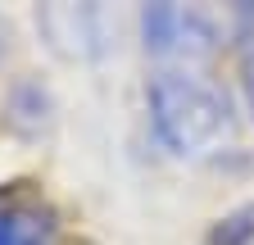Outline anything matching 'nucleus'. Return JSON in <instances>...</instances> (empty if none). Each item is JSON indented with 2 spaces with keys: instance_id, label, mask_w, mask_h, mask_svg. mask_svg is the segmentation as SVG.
Instances as JSON below:
<instances>
[{
  "instance_id": "obj_1",
  "label": "nucleus",
  "mask_w": 254,
  "mask_h": 245,
  "mask_svg": "<svg viewBox=\"0 0 254 245\" xmlns=\"http://www.w3.org/2000/svg\"><path fill=\"white\" fill-rule=\"evenodd\" d=\"M145 109L154 141L173 159H204L232 136V100L204 68H154L145 82Z\"/></svg>"
},
{
  "instance_id": "obj_2",
  "label": "nucleus",
  "mask_w": 254,
  "mask_h": 245,
  "mask_svg": "<svg viewBox=\"0 0 254 245\" xmlns=\"http://www.w3.org/2000/svg\"><path fill=\"white\" fill-rule=\"evenodd\" d=\"M141 41L159 68H204L218 50V23L195 5H150L141 9Z\"/></svg>"
},
{
  "instance_id": "obj_3",
  "label": "nucleus",
  "mask_w": 254,
  "mask_h": 245,
  "mask_svg": "<svg viewBox=\"0 0 254 245\" xmlns=\"http://www.w3.org/2000/svg\"><path fill=\"white\" fill-rule=\"evenodd\" d=\"M37 27L46 46L59 50L64 59H100L114 50V32H118V23L100 5H50L37 14Z\"/></svg>"
},
{
  "instance_id": "obj_4",
  "label": "nucleus",
  "mask_w": 254,
  "mask_h": 245,
  "mask_svg": "<svg viewBox=\"0 0 254 245\" xmlns=\"http://www.w3.org/2000/svg\"><path fill=\"white\" fill-rule=\"evenodd\" d=\"M0 245H59V223L41 204H0Z\"/></svg>"
},
{
  "instance_id": "obj_5",
  "label": "nucleus",
  "mask_w": 254,
  "mask_h": 245,
  "mask_svg": "<svg viewBox=\"0 0 254 245\" xmlns=\"http://www.w3.org/2000/svg\"><path fill=\"white\" fill-rule=\"evenodd\" d=\"M236 82H241V105L254 122V5L236 9Z\"/></svg>"
},
{
  "instance_id": "obj_6",
  "label": "nucleus",
  "mask_w": 254,
  "mask_h": 245,
  "mask_svg": "<svg viewBox=\"0 0 254 245\" xmlns=\"http://www.w3.org/2000/svg\"><path fill=\"white\" fill-rule=\"evenodd\" d=\"M200 245H254V200H241L227 213H218Z\"/></svg>"
},
{
  "instance_id": "obj_7",
  "label": "nucleus",
  "mask_w": 254,
  "mask_h": 245,
  "mask_svg": "<svg viewBox=\"0 0 254 245\" xmlns=\"http://www.w3.org/2000/svg\"><path fill=\"white\" fill-rule=\"evenodd\" d=\"M0 55H5V27H0Z\"/></svg>"
}]
</instances>
